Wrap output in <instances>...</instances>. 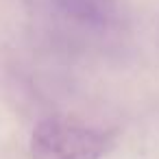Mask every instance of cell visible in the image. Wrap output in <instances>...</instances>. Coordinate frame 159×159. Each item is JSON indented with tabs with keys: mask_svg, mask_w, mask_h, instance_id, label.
I'll use <instances>...</instances> for the list:
<instances>
[{
	"mask_svg": "<svg viewBox=\"0 0 159 159\" xmlns=\"http://www.w3.org/2000/svg\"><path fill=\"white\" fill-rule=\"evenodd\" d=\"M118 129L72 116H50L35 124L29 152L33 159H102L118 144Z\"/></svg>",
	"mask_w": 159,
	"mask_h": 159,
	"instance_id": "cell-1",
	"label": "cell"
}]
</instances>
